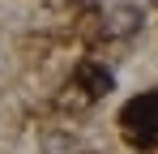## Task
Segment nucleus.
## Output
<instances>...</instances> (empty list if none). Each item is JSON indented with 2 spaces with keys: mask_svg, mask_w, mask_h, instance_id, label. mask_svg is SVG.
I'll return each mask as SVG.
<instances>
[{
  "mask_svg": "<svg viewBox=\"0 0 158 154\" xmlns=\"http://www.w3.org/2000/svg\"><path fill=\"white\" fill-rule=\"evenodd\" d=\"M132 26H141V9H120L115 13V30H132Z\"/></svg>",
  "mask_w": 158,
  "mask_h": 154,
  "instance_id": "nucleus-3",
  "label": "nucleus"
},
{
  "mask_svg": "<svg viewBox=\"0 0 158 154\" xmlns=\"http://www.w3.org/2000/svg\"><path fill=\"white\" fill-rule=\"evenodd\" d=\"M120 124H124V137H128V141H137V146H158V90L128 99L124 111H120Z\"/></svg>",
  "mask_w": 158,
  "mask_h": 154,
  "instance_id": "nucleus-1",
  "label": "nucleus"
},
{
  "mask_svg": "<svg viewBox=\"0 0 158 154\" xmlns=\"http://www.w3.org/2000/svg\"><path fill=\"white\" fill-rule=\"evenodd\" d=\"M77 81L90 90V94H107V90H111V73H107V69H98V64H81Z\"/></svg>",
  "mask_w": 158,
  "mask_h": 154,
  "instance_id": "nucleus-2",
  "label": "nucleus"
}]
</instances>
